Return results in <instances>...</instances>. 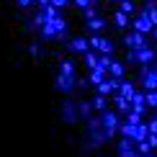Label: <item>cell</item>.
I'll return each instance as SVG.
<instances>
[{"mask_svg":"<svg viewBox=\"0 0 157 157\" xmlns=\"http://www.w3.org/2000/svg\"><path fill=\"white\" fill-rule=\"evenodd\" d=\"M54 3H57V5H62V3H67V0H54Z\"/></svg>","mask_w":157,"mask_h":157,"instance_id":"cell-1","label":"cell"},{"mask_svg":"<svg viewBox=\"0 0 157 157\" xmlns=\"http://www.w3.org/2000/svg\"><path fill=\"white\" fill-rule=\"evenodd\" d=\"M29 3H31V0H21V5H29Z\"/></svg>","mask_w":157,"mask_h":157,"instance_id":"cell-2","label":"cell"}]
</instances>
